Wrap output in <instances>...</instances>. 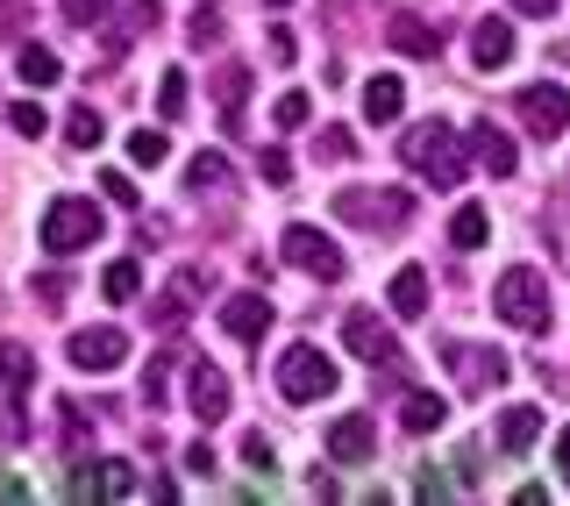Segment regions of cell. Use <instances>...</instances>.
Instances as JSON below:
<instances>
[{
	"label": "cell",
	"instance_id": "cell-1",
	"mask_svg": "<svg viewBox=\"0 0 570 506\" xmlns=\"http://www.w3.org/2000/svg\"><path fill=\"white\" fill-rule=\"evenodd\" d=\"M400 165L421 172L428 186L456 193L463 178H471V150H463V136L450 129V121H414V129L400 136Z\"/></svg>",
	"mask_w": 570,
	"mask_h": 506
},
{
	"label": "cell",
	"instance_id": "cell-2",
	"mask_svg": "<svg viewBox=\"0 0 570 506\" xmlns=\"http://www.w3.org/2000/svg\"><path fill=\"white\" fill-rule=\"evenodd\" d=\"M335 357H321L314 342H293V350L278 357V371H272V386H278V400H293V407H307V400H328L335 392Z\"/></svg>",
	"mask_w": 570,
	"mask_h": 506
},
{
	"label": "cell",
	"instance_id": "cell-3",
	"mask_svg": "<svg viewBox=\"0 0 570 506\" xmlns=\"http://www.w3.org/2000/svg\"><path fill=\"white\" fill-rule=\"evenodd\" d=\"M492 306H499V321H507V329L542 335L549 329V285H542V271H534V264H513L507 279H499Z\"/></svg>",
	"mask_w": 570,
	"mask_h": 506
},
{
	"label": "cell",
	"instance_id": "cell-4",
	"mask_svg": "<svg viewBox=\"0 0 570 506\" xmlns=\"http://www.w3.org/2000/svg\"><path fill=\"white\" fill-rule=\"evenodd\" d=\"M335 214L350 228H406L414 222V193L400 186H335Z\"/></svg>",
	"mask_w": 570,
	"mask_h": 506
},
{
	"label": "cell",
	"instance_id": "cell-5",
	"mask_svg": "<svg viewBox=\"0 0 570 506\" xmlns=\"http://www.w3.org/2000/svg\"><path fill=\"white\" fill-rule=\"evenodd\" d=\"M100 243V207L94 201H50L43 214V250L50 257H79V250Z\"/></svg>",
	"mask_w": 570,
	"mask_h": 506
},
{
	"label": "cell",
	"instance_id": "cell-6",
	"mask_svg": "<svg viewBox=\"0 0 570 506\" xmlns=\"http://www.w3.org/2000/svg\"><path fill=\"white\" fill-rule=\"evenodd\" d=\"M442 364H450L456 392H492L507 378V357L485 350V342H442Z\"/></svg>",
	"mask_w": 570,
	"mask_h": 506
},
{
	"label": "cell",
	"instance_id": "cell-7",
	"mask_svg": "<svg viewBox=\"0 0 570 506\" xmlns=\"http://www.w3.org/2000/svg\"><path fill=\"white\" fill-rule=\"evenodd\" d=\"M228 371L222 364H207V357H193V371H186V407H193V421L214 428V421H228Z\"/></svg>",
	"mask_w": 570,
	"mask_h": 506
},
{
	"label": "cell",
	"instance_id": "cell-8",
	"mask_svg": "<svg viewBox=\"0 0 570 506\" xmlns=\"http://www.w3.org/2000/svg\"><path fill=\"white\" fill-rule=\"evenodd\" d=\"M65 357H71V364H79V371H121V364H129V335H121L115 329V321H107V329H79V335H71L65 342Z\"/></svg>",
	"mask_w": 570,
	"mask_h": 506
},
{
	"label": "cell",
	"instance_id": "cell-9",
	"mask_svg": "<svg viewBox=\"0 0 570 506\" xmlns=\"http://www.w3.org/2000/svg\"><path fill=\"white\" fill-rule=\"evenodd\" d=\"M513 107H521V121H528V129L534 136H542V143H557L563 129H570V94H563V86H521V100H513Z\"/></svg>",
	"mask_w": 570,
	"mask_h": 506
},
{
	"label": "cell",
	"instance_id": "cell-10",
	"mask_svg": "<svg viewBox=\"0 0 570 506\" xmlns=\"http://www.w3.org/2000/svg\"><path fill=\"white\" fill-rule=\"evenodd\" d=\"M278 243H285V257H293L299 271H314V279H343V250H335L328 236H321L314 222H293Z\"/></svg>",
	"mask_w": 570,
	"mask_h": 506
},
{
	"label": "cell",
	"instance_id": "cell-11",
	"mask_svg": "<svg viewBox=\"0 0 570 506\" xmlns=\"http://www.w3.org/2000/svg\"><path fill=\"white\" fill-rule=\"evenodd\" d=\"M343 342H350V357H364V364H392V357H400V335H392L371 306H350L343 314Z\"/></svg>",
	"mask_w": 570,
	"mask_h": 506
},
{
	"label": "cell",
	"instance_id": "cell-12",
	"mask_svg": "<svg viewBox=\"0 0 570 506\" xmlns=\"http://www.w3.org/2000/svg\"><path fill=\"white\" fill-rule=\"evenodd\" d=\"M222 335H236V342H264V335H272V300H264V293H236V300H222Z\"/></svg>",
	"mask_w": 570,
	"mask_h": 506
},
{
	"label": "cell",
	"instance_id": "cell-13",
	"mask_svg": "<svg viewBox=\"0 0 570 506\" xmlns=\"http://www.w3.org/2000/svg\"><path fill=\"white\" fill-rule=\"evenodd\" d=\"M136 478L129 464H86V471H71V499H129Z\"/></svg>",
	"mask_w": 570,
	"mask_h": 506
},
{
	"label": "cell",
	"instance_id": "cell-14",
	"mask_svg": "<svg viewBox=\"0 0 570 506\" xmlns=\"http://www.w3.org/2000/svg\"><path fill=\"white\" fill-rule=\"evenodd\" d=\"M507 58H513V22H507V14H485V22L471 29V65L478 71H499Z\"/></svg>",
	"mask_w": 570,
	"mask_h": 506
},
{
	"label": "cell",
	"instance_id": "cell-15",
	"mask_svg": "<svg viewBox=\"0 0 570 506\" xmlns=\"http://www.w3.org/2000/svg\"><path fill=\"white\" fill-rule=\"evenodd\" d=\"M371 449H379V428H371V413H343V421L328 428V457H343V464H364Z\"/></svg>",
	"mask_w": 570,
	"mask_h": 506
},
{
	"label": "cell",
	"instance_id": "cell-16",
	"mask_svg": "<svg viewBox=\"0 0 570 506\" xmlns=\"http://www.w3.org/2000/svg\"><path fill=\"white\" fill-rule=\"evenodd\" d=\"M385 306L400 321H421L428 314V271L421 264H400V271H392V285H385Z\"/></svg>",
	"mask_w": 570,
	"mask_h": 506
},
{
	"label": "cell",
	"instance_id": "cell-17",
	"mask_svg": "<svg viewBox=\"0 0 570 506\" xmlns=\"http://www.w3.org/2000/svg\"><path fill=\"white\" fill-rule=\"evenodd\" d=\"M385 36H392V50H406V58H435V50H442V36L428 29L421 14H392V29H385Z\"/></svg>",
	"mask_w": 570,
	"mask_h": 506
},
{
	"label": "cell",
	"instance_id": "cell-18",
	"mask_svg": "<svg viewBox=\"0 0 570 506\" xmlns=\"http://www.w3.org/2000/svg\"><path fill=\"white\" fill-rule=\"evenodd\" d=\"M534 436H542V407H507V413H499V442H507L513 449V457H521V449H534Z\"/></svg>",
	"mask_w": 570,
	"mask_h": 506
},
{
	"label": "cell",
	"instance_id": "cell-19",
	"mask_svg": "<svg viewBox=\"0 0 570 506\" xmlns=\"http://www.w3.org/2000/svg\"><path fill=\"white\" fill-rule=\"evenodd\" d=\"M442 413H450V407H442L435 392H406V400H400V428H406V436H435Z\"/></svg>",
	"mask_w": 570,
	"mask_h": 506
},
{
	"label": "cell",
	"instance_id": "cell-20",
	"mask_svg": "<svg viewBox=\"0 0 570 506\" xmlns=\"http://www.w3.org/2000/svg\"><path fill=\"white\" fill-rule=\"evenodd\" d=\"M400 107H406V86L392 79V71H379V79L364 86V115L371 121H400Z\"/></svg>",
	"mask_w": 570,
	"mask_h": 506
},
{
	"label": "cell",
	"instance_id": "cell-21",
	"mask_svg": "<svg viewBox=\"0 0 570 506\" xmlns=\"http://www.w3.org/2000/svg\"><path fill=\"white\" fill-rule=\"evenodd\" d=\"M485 228H492V214L478 207V201H463V207L450 214V243H456V250H485Z\"/></svg>",
	"mask_w": 570,
	"mask_h": 506
},
{
	"label": "cell",
	"instance_id": "cell-22",
	"mask_svg": "<svg viewBox=\"0 0 570 506\" xmlns=\"http://www.w3.org/2000/svg\"><path fill=\"white\" fill-rule=\"evenodd\" d=\"M471 143H478V165H485L492 178H513V165H521V157H513V143L499 136V129H471Z\"/></svg>",
	"mask_w": 570,
	"mask_h": 506
},
{
	"label": "cell",
	"instance_id": "cell-23",
	"mask_svg": "<svg viewBox=\"0 0 570 506\" xmlns=\"http://www.w3.org/2000/svg\"><path fill=\"white\" fill-rule=\"evenodd\" d=\"M214 100H222V115H228V121H236V115H243V100H249V71H243V65L214 71Z\"/></svg>",
	"mask_w": 570,
	"mask_h": 506
},
{
	"label": "cell",
	"instance_id": "cell-24",
	"mask_svg": "<svg viewBox=\"0 0 570 506\" xmlns=\"http://www.w3.org/2000/svg\"><path fill=\"white\" fill-rule=\"evenodd\" d=\"M100 293H107V300H136V293H142L136 257H115V264H107V271H100Z\"/></svg>",
	"mask_w": 570,
	"mask_h": 506
},
{
	"label": "cell",
	"instance_id": "cell-25",
	"mask_svg": "<svg viewBox=\"0 0 570 506\" xmlns=\"http://www.w3.org/2000/svg\"><path fill=\"white\" fill-rule=\"evenodd\" d=\"M14 71H22L29 86H58V58H50L43 43H22V58H14Z\"/></svg>",
	"mask_w": 570,
	"mask_h": 506
},
{
	"label": "cell",
	"instance_id": "cell-26",
	"mask_svg": "<svg viewBox=\"0 0 570 506\" xmlns=\"http://www.w3.org/2000/svg\"><path fill=\"white\" fill-rule=\"evenodd\" d=\"M222 178H228V157H222V150H200V157L186 165V186H193V193H214Z\"/></svg>",
	"mask_w": 570,
	"mask_h": 506
},
{
	"label": "cell",
	"instance_id": "cell-27",
	"mask_svg": "<svg viewBox=\"0 0 570 506\" xmlns=\"http://www.w3.org/2000/svg\"><path fill=\"white\" fill-rule=\"evenodd\" d=\"M65 143H71V150H94V143H100V115H94V107H71V115H65Z\"/></svg>",
	"mask_w": 570,
	"mask_h": 506
},
{
	"label": "cell",
	"instance_id": "cell-28",
	"mask_svg": "<svg viewBox=\"0 0 570 506\" xmlns=\"http://www.w3.org/2000/svg\"><path fill=\"white\" fill-rule=\"evenodd\" d=\"M307 115H314V100L299 94V86H285V94L272 100V121H278V129H299V121H307Z\"/></svg>",
	"mask_w": 570,
	"mask_h": 506
},
{
	"label": "cell",
	"instance_id": "cell-29",
	"mask_svg": "<svg viewBox=\"0 0 570 506\" xmlns=\"http://www.w3.org/2000/svg\"><path fill=\"white\" fill-rule=\"evenodd\" d=\"M186 71H165V86H157V115H165V121H178V115H186Z\"/></svg>",
	"mask_w": 570,
	"mask_h": 506
},
{
	"label": "cell",
	"instance_id": "cell-30",
	"mask_svg": "<svg viewBox=\"0 0 570 506\" xmlns=\"http://www.w3.org/2000/svg\"><path fill=\"white\" fill-rule=\"evenodd\" d=\"M129 157H136V165H165V157H171L165 129H136V136H129Z\"/></svg>",
	"mask_w": 570,
	"mask_h": 506
},
{
	"label": "cell",
	"instance_id": "cell-31",
	"mask_svg": "<svg viewBox=\"0 0 570 506\" xmlns=\"http://www.w3.org/2000/svg\"><path fill=\"white\" fill-rule=\"evenodd\" d=\"M8 129H14V136H43V129H50V115H43L36 100H14V107H8Z\"/></svg>",
	"mask_w": 570,
	"mask_h": 506
},
{
	"label": "cell",
	"instance_id": "cell-32",
	"mask_svg": "<svg viewBox=\"0 0 570 506\" xmlns=\"http://www.w3.org/2000/svg\"><path fill=\"white\" fill-rule=\"evenodd\" d=\"M100 193L115 207H142V193H136V178H121V172H100Z\"/></svg>",
	"mask_w": 570,
	"mask_h": 506
},
{
	"label": "cell",
	"instance_id": "cell-33",
	"mask_svg": "<svg viewBox=\"0 0 570 506\" xmlns=\"http://www.w3.org/2000/svg\"><path fill=\"white\" fill-rule=\"evenodd\" d=\"M314 150H321V165H350V157H356V136H335V129H328Z\"/></svg>",
	"mask_w": 570,
	"mask_h": 506
},
{
	"label": "cell",
	"instance_id": "cell-34",
	"mask_svg": "<svg viewBox=\"0 0 570 506\" xmlns=\"http://www.w3.org/2000/svg\"><path fill=\"white\" fill-rule=\"evenodd\" d=\"M257 172H264V186H293V157H285V150H264Z\"/></svg>",
	"mask_w": 570,
	"mask_h": 506
},
{
	"label": "cell",
	"instance_id": "cell-35",
	"mask_svg": "<svg viewBox=\"0 0 570 506\" xmlns=\"http://www.w3.org/2000/svg\"><path fill=\"white\" fill-rule=\"evenodd\" d=\"M165 386H171V357H157V364L142 371V400L157 407V400H165Z\"/></svg>",
	"mask_w": 570,
	"mask_h": 506
},
{
	"label": "cell",
	"instance_id": "cell-36",
	"mask_svg": "<svg viewBox=\"0 0 570 506\" xmlns=\"http://www.w3.org/2000/svg\"><path fill=\"white\" fill-rule=\"evenodd\" d=\"M0 371H8V386H29V350H22V342L0 350Z\"/></svg>",
	"mask_w": 570,
	"mask_h": 506
},
{
	"label": "cell",
	"instance_id": "cell-37",
	"mask_svg": "<svg viewBox=\"0 0 570 506\" xmlns=\"http://www.w3.org/2000/svg\"><path fill=\"white\" fill-rule=\"evenodd\" d=\"M29 293L43 300V306H65V293H71V285H65V271H43V279L29 285Z\"/></svg>",
	"mask_w": 570,
	"mask_h": 506
},
{
	"label": "cell",
	"instance_id": "cell-38",
	"mask_svg": "<svg viewBox=\"0 0 570 506\" xmlns=\"http://www.w3.org/2000/svg\"><path fill=\"white\" fill-rule=\"evenodd\" d=\"M243 464H249V471H272V442H264V436H243Z\"/></svg>",
	"mask_w": 570,
	"mask_h": 506
},
{
	"label": "cell",
	"instance_id": "cell-39",
	"mask_svg": "<svg viewBox=\"0 0 570 506\" xmlns=\"http://www.w3.org/2000/svg\"><path fill=\"white\" fill-rule=\"evenodd\" d=\"M214 36H222V22H214V8H200L193 14V43H214Z\"/></svg>",
	"mask_w": 570,
	"mask_h": 506
},
{
	"label": "cell",
	"instance_id": "cell-40",
	"mask_svg": "<svg viewBox=\"0 0 570 506\" xmlns=\"http://www.w3.org/2000/svg\"><path fill=\"white\" fill-rule=\"evenodd\" d=\"M272 58H285V65H293V58H299V43H293V29H285V22L272 29Z\"/></svg>",
	"mask_w": 570,
	"mask_h": 506
},
{
	"label": "cell",
	"instance_id": "cell-41",
	"mask_svg": "<svg viewBox=\"0 0 570 506\" xmlns=\"http://www.w3.org/2000/svg\"><path fill=\"white\" fill-rule=\"evenodd\" d=\"M513 14H557V0H513Z\"/></svg>",
	"mask_w": 570,
	"mask_h": 506
},
{
	"label": "cell",
	"instance_id": "cell-42",
	"mask_svg": "<svg viewBox=\"0 0 570 506\" xmlns=\"http://www.w3.org/2000/svg\"><path fill=\"white\" fill-rule=\"evenodd\" d=\"M557 471H563V485H570V428L557 436Z\"/></svg>",
	"mask_w": 570,
	"mask_h": 506
},
{
	"label": "cell",
	"instance_id": "cell-43",
	"mask_svg": "<svg viewBox=\"0 0 570 506\" xmlns=\"http://www.w3.org/2000/svg\"><path fill=\"white\" fill-rule=\"evenodd\" d=\"M142 14H157V0H142Z\"/></svg>",
	"mask_w": 570,
	"mask_h": 506
},
{
	"label": "cell",
	"instance_id": "cell-44",
	"mask_svg": "<svg viewBox=\"0 0 570 506\" xmlns=\"http://www.w3.org/2000/svg\"><path fill=\"white\" fill-rule=\"evenodd\" d=\"M272 8H293V0H272Z\"/></svg>",
	"mask_w": 570,
	"mask_h": 506
}]
</instances>
